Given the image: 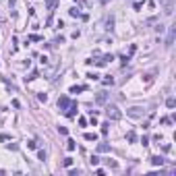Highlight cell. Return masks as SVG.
Segmentation results:
<instances>
[{
    "label": "cell",
    "instance_id": "cell-1",
    "mask_svg": "<svg viewBox=\"0 0 176 176\" xmlns=\"http://www.w3.org/2000/svg\"><path fill=\"white\" fill-rule=\"evenodd\" d=\"M104 114H106L108 120H120L122 118V112H120V108H118L116 104H108L106 110H104Z\"/></svg>",
    "mask_w": 176,
    "mask_h": 176
},
{
    "label": "cell",
    "instance_id": "cell-2",
    "mask_svg": "<svg viewBox=\"0 0 176 176\" xmlns=\"http://www.w3.org/2000/svg\"><path fill=\"white\" fill-rule=\"evenodd\" d=\"M174 35H176V25H172V27H170V33H168V39H166V48H172Z\"/></svg>",
    "mask_w": 176,
    "mask_h": 176
},
{
    "label": "cell",
    "instance_id": "cell-3",
    "mask_svg": "<svg viewBox=\"0 0 176 176\" xmlns=\"http://www.w3.org/2000/svg\"><path fill=\"white\" fill-rule=\"evenodd\" d=\"M126 114L133 118H141L143 116V108H131V110H126Z\"/></svg>",
    "mask_w": 176,
    "mask_h": 176
},
{
    "label": "cell",
    "instance_id": "cell-4",
    "mask_svg": "<svg viewBox=\"0 0 176 176\" xmlns=\"http://www.w3.org/2000/svg\"><path fill=\"white\" fill-rule=\"evenodd\" d=\"M68 106H71L68 97H66V95H60V97H58V108H60V110H66Z\"/></svg>",
    "mask_w": 176,
    "mask_h": 176
},
{
    "label": "cell",
    "instance_id": "cell-5",
    "mask_svg": "<svg viewBox=\"0 0 176 176\" xmlns=\"http://www.w3.org/2000/svg\"><path fill=\"white\" fill-rule=\"evenodd\" d=\"M77 110H79V108H77V102H73V104H71V106L66 108V116H68V118H75Z\"/></svg>",
    "mask_w": 176,
    "mask_h": 176
},
{
    "label": "cell",
    "instance_id": "cell-6",
    "mask_svg": "<svg viewBox=\"0 0 176 176\" xmlns=\"http://www.w3.org/2000/svg\"><path fill=\"white\" fill-rule=\"evenodd\" d=\"M106 99H108V93H106V91H99V93L95 95V102H97V104H106Z\"/></svg>",
    "mask_w": 176,
    "mask_h": 176
},
{
    "label": "cell",
    "instance_id": "cell-7",
    "mask_svg": "<svg viewBox=\"0 0 176 176\" xmlns=\"http://www.w3.org/2000/svg\"><path fill=\"white\" fill-rule=\"evenodd\" d=\"M164 162H166V160H164L162 155H153V157H151V164H153V166H164Z\"/></svg>",
    "mask_w": 176,
    "mask_h": 176
},
{
    "label": "cell",
    "instance_id": "cell-8",
    "mask_svg": "<svg viewBox=\"0 0 176 176\" xmlns=\"http://www.w3.org/2000/svg\"><path fill=\"white\" fill-rule=\"evenodd\" d=\"M85 85H75V87H71V91H68V93H81V91H85Z\"/></svg>",
    "mask_w": 176,
    "mask_h": 176
},
{
    "label": "cell",
    "instance_id": "cell-9",
    "mask_svg": "<svg viewBox=\"0 0 176 176\" xmlns=\"http://www.w3.org/2000/svg\"><path fill=\"white\" fill-rule=\"evenodd\" d=\"M106 29L108 31L114 29V17H108V19H106Z\"/></svg>",
    "mask_w": 176,
    "mask_h": 176
},
{
    "label": "cell",
    "instance_id": "cell-10",
    "mask_svg": "<svg viewBox=\"0 0 176 176\" xmlns=\"http://www.w3.org/2000/svg\"><path fill=\"white\" fill-rule=\"evenodd\" d=\"M66 149H68V151H75V149H77V143H75V139H68V141H66Z\"/></svg>",
    "mask_w": 176,
    "mask_h": 176
},
{
    "label": "cell",
    "instance_id": "cell-11",
    "mask_svg": "<svg viewBox=\"0 0 176 176\" xmlns=\"http://www.w3.org/2000/svg\"><path fill=\"white\" fill-rule=\"evenodd\" d=\"M97 151H99V153H106V151H110V145H108V143H99V145H97Z\"/></svg>",
    "mask_w": 176,
    "mask_h": 176
},
{
    "label": "cell",
    "instance_id": "cell-12",
    "mask_svg": "<svg viewBox=\"0 0 176 176\" xmlns=\"http://www.w3.org/2000/svg\"><path fill=\"white\" fill-rule=\"evenodd\" d=\"M126 141H131V143H135V141H137V135H135V131H128V133H126Z\"/></svg>",
    "mask_w": 176,
    "mask_h": 176
},
{
    "label": "cell",
    "instance_id": "cell-13",
    "mask_svg": "<svg viewBox=\"0 0 176 176\" xmlns=\"http://www.w3.org/2000/svg\"><path fill=\"white\" fill-rule=\"evenodd\" d=\"M83 139H85V141H95V139H97V135H95V133H85V135H83Z\"/></svg>",
    "mask_w": 176,
    "mask_h": 176
},
{
    "label": "cell",
    "instance_id": "cell-14",
    "mask_svg": "<svg viewBox=\"0 0 176 176\" xmlns=\"http://www.w3.org/2000/svg\"><path fill=\"white\" fill-rule=\"evenodd\" d=\"M68 15H71V17H81V10H79L77 6H73V8L68 10Z\"/></svg>",
    "mask_w": 176,
    "mask_h": 176
},
{
    "label": "cell",
    "instance_id": "cell-15",
    "mask_svg": "<svg viewBox=\"0 0 176 176\" xmlns=\"http://www.w3.org/2000/svg\"><path fill=\"white\" fill-rule=\"evenodd\" d=\"M89 164H91V166H97V164H99V157H97V155H91V157H89Z\"/></svg>",
    "mask_w": 176,
    "mask_h": 176
},
{
    "label": "cell",
    "instance_id": "cell-16",
    "mask_svg": "<svg viewBox=\"0 0 176 176\" xmlns=\"http://www.w3.org/2000/svg\"><path fill=\"white\" fill-rule=\"evenodd\" d=\"M62 166H64V168H71V166H73V157H64Z\"/></svg>",
    "mask_w": 176,
    "mask_h": 176
},
{
    "label": "cell",
    "instance_id": "cell-17",
    "mask_svg": "<svg viewBox=\"0 0 176 176\" xmlns=\"http://www.w3.org/2000/svg\"><path fill=\"white\" fill-rule=\"evenodd\" d=\"M37 77H39V73H37V71H33L29 77H25V81H33V79H37Z\"/></svg>",
    "mask_w": 176,
    "mask_h": 176
},
{
    "label": "cell",
    "instance_id": "cell-18",
    "mask_svg": "<svg viewBox=\"0 0 176 176\" xmlns=\"http://www.w3.org/2000/svg\"><path fill=\"white\" fill-rule=\"evenodd\" d=\"M166 106H168V108H174V106H176V99H174V97H168V99H166Z\"/></svg>",
    "mask_w": 176,
    "mask_h": 176
},
{
    "label": "cell",
    "instance_id": "cell-19",
    "mask_svg": "<svg viewBox=\"0 0 176 176\" xmlns=\"http://www.w3.org/2000/svg\"><path fill=\"white\" fill-rule=\"evenodd\" d=\"M108 131H110V124L104 122V124H102V135H108Z\"/></svg>",
    "mask_w": 176,
    "mask_h": 176
},
{
    "label": "cell",
    "instance_id": "cell-20",
    "mask_svg": "<svg viewBox=\"0 0 176 176\" xmlns=\"http://www.w3.org/2000/svg\"><path fill=\"white\" fill-rule=\"evenodd\" d=\"M102 83H104V85H112V83H114V79H112V77H106Z\"/></svg>",
    "mask_w": 176,
    "mask_h": 176
},
{
    "label": "cell",
    "instance_id": "cell-21",
    "mask_svg": "<svg viewBox=\"0 0 176 176\" xmlns=\"http://www.w3.org/2000/svg\"><path fill=\"white\" fill-rule=\"evenodd\" d=\"M37 157L44 162V160H46V151H44V149H39V151H37Z\"/></svg>",
    "mask_w": 176,
    "mask_h": 176
},
{
    "label": "cell",
    "instance_id": "cell-22",
    "mask_svg": "<svg viewBox=\"0 0 176 176\" xmlns=\"http://www.w3.org/2000/svg\"><path fill=\"white\" fill-rule=\"evenodd\" d=\"M58 133L60 135H68V128L66 126H58Z\"/></svg>",
    "mask_w": 176,
    "mask_h": 176
},
{
    "label": "cell",
    "instance_id": "cell-23",
    "mask_svg": "<svg viewBox=\"0 0 176 176\" xmlns=\"http://www.w3.org/2000/svg\"><path fill=\"white\" fill-rule=\"evenodd\" d=\"M120 60H122V66H126L128 60H131V56H120Z\"/></svg>",
    "mask_w": 176,
    "mask_h": 176
},
{
    "label": "cell",
    "instance_id": "cell-24",
    "mask_svg": "<svg viewBox=\"0 0 176 176\" xmlns=\"http://www.w3.org/2000/svg\"><path fill=\"white\" fill-rule=\"evenodd\" d=\"M108 166H110V168H118V162H114V160H108Z\"/></svg>",
    "mask_w": 176,
    "mask_h": 176
},
{
    "label": "cell",
    "instance_id": "cell-25",
    "mask_svg": "<svg viewBox=\"0 0 176 176\" xmlns=\"http://www.w3.org/2000/svg\"><path fill=\"white\" fill-rule=\"evenodd\" d=\"M104 60H106V64H108V62H112V60H114V56H112V54H106Z\"/></svg>",
    "mask_w": 176,
    "mask_h": 176
},
{
    "label": "cell",
    "instance_id": "cell-26",
    "mask_svg": "<svg viewBox=\"0 0 176 176\" xmlns=\"http://www.w3.org/2000/svg\"><path fill=\"white\" fill-rule=\"evenodd\" d=\"M141 6H143V2H135V4H133V8H135V10H141Z\"/></svg>",
    "mask_w": 176,
    "mask_h": 176
},
{
    "label": "cell",
    "instance_id": "cell-27",
    "mask_svg": "<svg viewBox=\"0 0 176 176\" xmlns=\"http://www.w3.org/2000/svg\"><path fill=\"white\" fill-rule=\"evenodd\" d=\"M37 97H39V102H48V95H46V93H39Z\"/></svg>",
    "mask_w": 176,
    "mask_h": 176
},
{
    "label": "cell",
    "instance_id": "cell-28",
    "mask_svg": "<svg viewBox=\"0 0 176 176\" xmlns=\"http://www.w3.org/2000/svg\"><path fill=\"white\" fill-rule=\"evenodd\" d=\"M27 147H29V149H37V143H35V141H29V143H27Z\"/></svg>",
    "mask_w": 176,
    "mask_h": 176
},
{
    "label": "cell",
    "instance_id": "cell-29",
    "mask_svg": "<svg viewBox=\"0 0 176 176\" xmlns=\"http://www.w3.org/2000/svg\"><path fill=\"white\" fill-rule=\"evenodd\" d=\"M87 79H93V81H95V79H99V75H95V73H89Z\"/></svg>",
    "mask_w": 176,
    "mask_h": 176
},
{
    "label": "cell",
    "instance_id": "cell-30",
    "mask_svg": "<svg viewBox=\"0 0 176 176\" xmlns=\"http://www.w3.org/2000/svg\"><path fill=\"white\" fill-rule=\"evenodd\" d=\"M29 39H31V42H42V37H39V35H31Z\"/></svg>",
    "mask_w": 176,
    "mask_h": 176
},
{
    "label": "cell",
    "instance_id": "cell-31",
    "mask_svg": "<svg viewBox=\"0 0 176 176\" xmlns=\"http://www.w3.org/2000/svg\"><path fill=\"white\" fill-rule=\"evenodd\" d=\"M6 139H10V137H8V135H4V133H2V135H0V141H6Z\"/></svg>",
    "mask_w": 176,
    "mask_h": 176
}]
</instances>
